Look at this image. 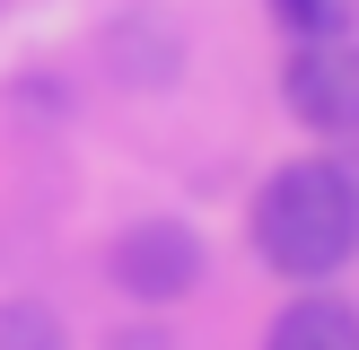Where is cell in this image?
Returning a JSON list of instances; mask_svg holds the SVG:
<instances>
[{
	"mask_svg": "<svg viewBox=\"0 0 359 350\" xmlns=\"http://www.w3.org/2000/svg\"><path fill=\"white\" fill-rule=\"evenodd\" d=\"M255 254L280 280L316 289L359 254V175L342 158H290L255 192Z\"/></svg>",
	"mask_w": 359,
	"mask_h": 350,
	"instance_id": "6da1fadb",
	"label": "cell"
},
{
	"mask_svg": "<svg viewBox=\"0 0 359 350\" xmlns=\"http://www.w3.org/2000/svg\"><path fill=\"white\" fill-rule=\"evenodd\" d=\"M210 272V245L193 237L184 219H132L114 245H105V280H114L123 298H140V307H175V298H193Z\"/></svg>",
	"mask_w": 359,
	"mask_h": 350,
	"instance_id": "7a4b0ae2",
	"label": "cell"
},
{
	"mask_svg": "<svg viewBox=\"0 0 359 350\" xmlns=\"http://www.w3.org/2000/svg\"><path fill=\"white\" fill-rule=\"evenodd\" d=\"M280 97L307 132L351 140L359 132V44L351 35H325V44H290V70H280Z\"/></svg>",
	"mask_w": 359,
	"mask_h": 350,
	"instance_id": "3957f363",
	"label": "cell"
},
{
	"mask_svg": "<svg viewBox=\"0 0 359 350\" xmlns=\"http://www.w3.org/2000/svg\"><path fill=\"white\" fill-rule=\"evenodd\" d=\"M263 350H359V307H351V298H333L325 280H316L307 298H290V307L272 315Z\"/></svg>",
	"mask_w": 359,
	"mask_h": 350,
	"instance_id": "277c9868",
	"label": "cell"
},
{
	"mask_svg": "<svg viewBox=\"0 0 359 350\" xmlns=\"http://www.w3.org/2000/svg\"><path fill=\"white\" fill-rule=\"evenodd\" d=\"M0 350H70V324L44 298H0Z\"/></svg>",
	"mask_w": 359,
	"mask_h": 350,
	"instance_id": "5b68a950",
	"label": "cell"
},
{
	"mask_svg": "<svg viewBox=\"0 0 359 350\" xmlns=\"http://www.w3.org/2000/svg\"><path fill=\"white\" fill-rule=\"evenodd\" d=\"M263 9H272V27L290 44H325V35L351 27V0H263Z\"/></svg>",
	"mask_w": 359,
	"mask_h": 350,
	"instance_id": "8992f818",
	"label": "cell"
},
{
	"mask_svg": "<svg viewBox=\"0 0 359 350\" xmlns=\"http://www.w3.org/2000/svg\"><path fill=\"white\" fill-rule=\"evenodd\" d=\"M105 350H175V332L167 324H123V332H105Z\"/></svg>",
	"mask_w": 359,
	"mask_h": 350,
	"instance_id": "52a82bcc",
	"label": "cell"
}]
</instances>
